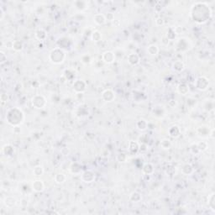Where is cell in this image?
I'll return each instance as SVG.
<instances>
[{"instance_id": "cell-1", "label": "cell", "mask_w": 215, "mask_h": 215, "mask_svg": "<svg viewBox=\"0 0 215 215\" xmlns=\"http://www.w3.org/2000/svg\"><path fill=\"white\" fill-rule=\"evenodd\" d=\"M191 18L197 24H204L211 18L212 10L207 3L197 2L191 8Z\"/></svg>"}, {"instance_id": "cell-2", "label": "cell", "mask_w": 215, "mask_h": 215, "mask_svg": "<svg viewBox=\"0 0 215 215\" xmlns=\"http://www.w3.org/2000/svg\"><path fill=\"white\" fill-rule=\"evenodd\" d=\"M25 116L19 108H11L6 113V121L11 126H19L24 121Z\"/></svg>"}, {"instance_id": "cell-3", "label": "cell", "mask_w": 215, "mask_h": 215, "mask_svg": "<svg viewBox=\"0 0 215 215\" xmlns=\"http://www.w3.org/2000/svg\"><path fill=\"white\" fill-rule=\"evenodd\" d=\"M66 57L65 50L60 48V47H56L53 50H51L49 55V59L50 62H52L53 64L56 65H60L64 62Z\"/></svg>"}, {"instance_id": "cell-4", "label": "cell", "mask_w": 215, "mask_h": 215, "mask_svg": "<svg viewBox=\"0 0 215 215\" xmlns=\"http://www.w3.org/2000/svg\"><path fill=\"white\" fill-rule=\"evenodd\" d=\"M46 98L40 94H36L31 98V104L36 109H42L43 108L46 107Z\"/></svg>"}, {"instance_id": "cell-5", "label": "cell", "mask_w": 215, "mask_h": 215, "mask_svg": "<svg viewBox=\"0 0 215 215\" xmlns=\"http://www.w3.org/2000/svg\"><path fill=\"white\" fill-rule=\"evenodd\" d=\"M195 88L199 91H206L208 87H209V80L207 79V77L204 76H200V77H197L195 82Z\"/></svg>"}, {"instance_id": "cell-6", "label": "cell", "mask_w": 215, "mask_h": 215, "mask_svg": "<svg viewBox=\"0 0 215 215\" xmlns=\"http://www.w3.org/2000/svg\"><path fill=\"white\" fill-rule=\"evenodd\" d=\"M72 88L76 93H83L87 90V83L85 81L81 80V79L74 81Z\"/></svg>"}, {"instance_id": "cell-7", "label": "cell", "mask_w": 215, "mask_h": 215, "mask_svg": "<svg viewBox=\"0 0 215 215\" xmlns=\"http://www.w3.org/2000/svg\"><path fill=\"white\" fill-rule=\"evenodd\" d=\"M81 179L85 183H91L92 181H94V180L96 179V175H95V173L93 172L92 171L88 170V171H85V172L82 173Z\"/></svg>"}, {"instance_id": "cell-8", "label": "cell", "mask_w": 215, "mask_h": 215, "mask_svg": "<svg viewBox=\"0 0 215 215\" xmlns=\"http://www.w3.org/2000/svg\"><path fill=\"white\" fill-rule=\"evenodd\" d=\"M116 94L114 90L108 88L105 89L104 92H102V98L104 101L107 102V103H111L115 99Z\"/></svg>"}, {"instance_id": "cell-9", "label": "cell", "mask_w": 215, "mask_h": 215, "mask_svg": "<svg viewBox=\"0 0 215 215\" xmlns=\"http://www.w3.org/2000/svg\"><path fill=\"white\" fill-rule=\"evenodd\" d=\"M102 59L106 64H112L115 62L116 56L114 52H113L111 50H107L104 51L102 55Z\"/></svg>"}, {"instance_id": "cell-10", "label": "cell", "mask_w": 215, "mask_h": 215, "mask_svg": "<svg viewBox=\"0 0 215 215\" xmlns=\"http://www.w3.org/2000/svg\"><path fill=\"white\" fill-rule=\"evenodd\" d=\"M140 144L138 141H134V140L130 141L128 145V150L130 155H136L140 151Z\"/></svg>"}, {"instance_id": "cell-11", "label": "cell", "mask_w": 215, "mask_h": 215, "mask_svg": "<svg viewBox=\"0 0 215 215\" xmlns=\"http://www.w3.org/2000/svg\"><path fill=\"white\" fill-rule=\"evenodd\" d=\"M128 62L129 64L131 66H137L140 62V56H139L138 54L136 53H131L128 56Z\"/></svg>"}, {"instance_id": "cell-12", "label": "cell", "mask_w": 215, "mask_h": 215, "mask_svg": "<svg viewBox=\"0 0 215 215\" xmlns=\"http://www.w3.org/2000/svg\"><path fill=\"white\" fill-rule=\"evenodd\" d=\"M32 189L35 192H42L45 190V184L41 180H35L32 183Z\"/></svg>"}, {"instance_id": "cell-13", "label": "cell", "mask_w": 215, "mask_h": 215, "mask_svg": "<svg viewBox=\"0 0 215 215\" xmlns=\"http://www.w3.org/2000/svg\"><path fill=\"white\" fill-rule=\"evenodd\" d=\"M4 206L8 208H13L15 207L17 204V200L13 196H7L4 200Z\"/></svg>"}, {"instance_id": "cell-14", "label": "cell", "mask_w": 215, "mask_h": 215, "mask_svg": "<svg viewBox=\"0 0 215 215\" xmlns=\"http://www.w3.org/2000/svg\"><path fill=\"white\" fill-rule=\"evenodd\" d=\"M168 134L172 138H178L181 134L180 127L177 126V125H172V127H170L169 130H168Z\"/></svg>"}, {"instance_id": "cell-15", "label": "cell", "mask_w": 215, "mask_h": 215, "mask_svg": "<svg viewBox=\"0 0 215 215\" xmlns=\"http://www.w3.org/2000/svg\"><path fill=\"white\" fill-rule=\"evenodd\" d=\"M2 152H3V154H4L5 156L11 157L12 156L14 155V147L12 146V145L6 144V145H4V146H3Z\"/></svg>"}, {"instance_id": "cell-16", "label": "cell", "mask_w": 215, "mask_h": 215, "mask_svg": "<svg viewBox=\"0 0 215 215\" xmlns=\"http://www.w3.org/2000/svg\"><path fill=\"white\" fill-rule=\"evenodd\" d=\"M142 172L146 175V176H150L155 172V168H154L153 164H151L150 162L145 163L142 166Z\"/></svg>"}, {"instance_id": "cell-17", "label": "cell", "mask_w": 215, "mask_h": 215, "mask_svg": "<svg viewBox=\"0 0 215 215\" xmlns=\"http://www.w3.org/2000/svg\"><path fill=\"white\" fill-rule=\"evenodd\" d=\"M177 90L181 95H187L189 92V86L186 82H181L177 86Z\"/></svg>"}, {"instance_id": "cell-18", "label": "cell", "mask_w": 215, "mask_h": 215, "mask_svg": "<svg viewBox=\"0 0 215 215\" xmlns=\"http://www.w3.org/2000/svg\"><path fill=\"white\" fill-rule=\"evenodd\" d=\"M35 38L37 39L38 40H40V41H44V40H46V39H47V32H46L44 29H42V28H40V29H38L37 30L35 31Z\"/></svg>"}, {"instance_id": "cell-19", "label": "cell", "mask_w": 215, "mask_h": 215, "mask_svg": "<svg viewBox=\"0 0 215 215\" xmlns=\"http://www.w3.org/2000/svg\"><path fill=\"white\" fill-rule=\"evenodd\" d=\"M93 21L98 25H104L107 22L105 15L104 14H96L95 15L93 16Z\"/></svg>"}, {"instance_id": "cell-20", "label": "cell", "mask_w": 215, "mask_h": 215, "mask_svg": "<svg viewBox=\"0 0 215 215\" xmlns=\"http://www.w3.org/2000/svg\"><path fill=\"white\" fill-rule=\"evenodd\" d=\"M181 172L182 174H184L186 176H190L192 175V173L194 172V168L191 164L189 163H187V164H184L183 166L181 167Z\"/></svg>"}, {"instance_id": "cell-21", "label": "cell", "mask_w": 215, "mask_h": 215, "mask_svg": "<svg viewBox=\"0 0 215 215\" xmlns=\"http://www.w3.org/2000/svg\"><path fill=\"white\" fill-rule=\"evenodd\" d=\"M70 172L72 173L74 175H77L82 172V166L79 163L77 162H73L72 165H70Z\"/></svg>"}, {"instance_id": "cell-22", "label": "cell", "mask_w": 215, "mask_h": 215, "mask_svg": "<svg viewBox=\"0 0 215 215\" xmlns=\"http://www.w3.org/2000/svg\"><path fill=\"white\" fill-rule=\"evenodd\" d=\"M172 69L177 72H181L185 69V64L181 61H176L172 63Z\"/></svg>"}, {"instance_id": "cell-23", "label": "cell", "mask_w": 215, "mask_h": 215, "mask_svg": "<svg viewBox=\"0 0 215 215\" xmlns=\"http://www.w3.org/2000/svg\"><path fill=\"white\" fill-rule=\"evenodd\" d=\"M147 52L150 56H155L159 53V47L157 45H155V44H151L150 46L147 47Z\"/></svg>"}, {"instance_id": "cell-24", "label": "cell", "mask_w": 215, "mask_h": 215, "mask_svg": "<svg viewBox=\"0 0 215 215\" xmlns=\"http://www.w3.org/2000/svg\"><path fill=\"white\" fill-rule=\"evenodd\" d=\"M130 200L132 203H140L142 200V196L140 192H133L130 195Z\"/></svg>"}, {"instance_id": "cell-25", "label": "cell", "mask_w": 215, "mask_h": 215, "mask_svg": "<svg viewBox=\"0 0 215 215\" xmlns=\"http://www.w3.org/2000/svg\"><path fill=\"white\" fill-rule=\"evenodd\" d=\"M148 124L149 123L145 119H140L136 123V127L139 130L145 131L148 129Z\"/></svg>"}, {"instance_id": "cell-26", "label": "cell", "mask_w": 215, "mask_h": 215, "mask_svg": "<svg viewBox=\"0 0 215 215\" xmlns=\"http://www.w3.org/2000/svg\"><path fill=\"white\" fill-rule=\"evenodd\" d=\"M54 180H55V182L56 184H63L66 181V176L65 174H63V173H58V174H56L55 176Z\"/></svg>"}, {"instance_id": "cell-27", "label": "cell", "mask_w": 215, "mask_h": 215, "mask_svg": "<svg viewBox=\"0 0 215 215\" xmlns=\"http://www.w3.org/2000/svg\"><path fill=\"white\" fill-rule=\"evenodd\" d=\"M197 133L198 134L199 136H202V137H207L209 136V133H210V130L207 129V127H199L197 129Z\"/></svg>"}, {"instance_id": "cell-28", "label": "cell", "mask_w": 215, "mask_h": 215, "mask_svg": "<svg viewBox=\"0 0 215 215\" xmlns=\"http://www.w3.org/2000/svg\"><path fill=\"white\" fill-rule=\"evenodd\" d=\"M207 205L209 208L211 209L213 212H215V194L214 192L211 193L208 198H207Z\"/></svg>"}, {"instance_id": "cell-29", "label": "cell", "mask_w": 215, "mask_h": 215, "mask_svg": "<svg viewBox=\"0 0 215 215\" xmlns=\"http://www.w3.org/2000/svg\"><path fill=\"white\" fill-rule=\"evenodd\" d=\"M74 4H75L76 8H77L78 10H81V11L85 10V9H87V8H88V2H86V1H76V2L74 3Z\"/></svg>"}, {"instance_id": "cell-30", "label": "cell", "mask_w": 215, "mask_h": 215, "mask_svg": "<svg viewBox=\"0 0 215 215\" xmlns=\"http://www.w3.org/2000/svg\"><path fill=\"white\" fill-rule=\"evenodd\" d=\"M12 49L14 50V51H21L24 49V45L23 43L21 42L20 40H14L13 41V45H12Z\"/></svg>"}, {"instance_id": "cell-31", "label": "cell", "mask_w": 215, "mask_h": 215, "mask_svg": "<svg viewBox=\"0 0 215 215\" xmlns=\"http://www.w3.org/2000/svg\"><path fill=\"white\" fill-rule=\"evenodd\" d=\"M153 115L156 118H162L165 115V110L161 107H156L153 109Z\"/></svg>"}, {"instance_id": "cell-32", "label": "cell", "mask_w": 215, "mask_h": 215, "mask_svg": "<svg viewBox=\"0 0 215 215\" xmlns=\"http://www.w3.org/2000/svg\"><path fill=\"white\" fill-rule=\"evenodd\" d=\"M161 147L163 150H169L170 148L172 147V141L170 140L169 139H163L161 140Z\"/></svg>"}, {"instance_id": "cell-33", "label": "cell", "mask_w": 215, "mask_h": 215, "mask_svg": "<svg viewBox=\"0 0 215 215\" xmlns=\"http://www.w3.org/2000/svg\"><path fill=\"white\" fill-rule=\"evenodd\" d=\"M91 39H92V41L94 42H98L102 40V34L101 32L98 30H94L91 34Z\"/></svg>"}, {"instance_id": "cell-34", "label": "cell", "mask_w": 215, "mask_h": 215, "mask_svg": "<svg viewBox=\"0 0 215 215\" xmlns=\"http://www.w3.org/2000/svg\"><path fill=\"white\" fill-rule=\"evenodd\" d=\"M197 149L199 150V152H204L205 150H207L208 148V144L207 141H199L196 144Z\"/></svg>"}, {"instance_id": "cell-35", "label": "cell", "mask_w": 215, "mask_h": 215, "mask_svg": "<svg viewBox=\"0 0 215 215\" xmlns=\"http://www.w3.org/2000/svg\"><path fill=\"white\" fill-rule=\"evenodd\" d=\"M33 173L36 177L42 176L43 174H44V168H43V166L40 165H35V167H34V169H33Z\"/></svg>"}, {"instance_id": "cell-36", "label": "cell", "mask_w": 215, "mask_h": 215, "mask_svg": "<svg viewBox=\"0 0 215 215\" xmlns=\"http://www.w3.org/2000/svg\"><path fill=\"white\" fill-rule=\"evenodd\" d=\"M72 71V69H66L64 72V77H66V80H72L75 77V71H73L71 73V72Z\"/></svg>"}, {"instance_id": "cell-37", "label": "cell", "mask_w": 215, "mask_h": 215, "mask_svg": "<svg viewBox=\"0 0 215 215\" xmlns=\"http://www.w3.org/2000/svg\"><path fill=\"white\" fill-rule=\"evenodd\" d=\"M117 161L120 163H124L128 161V156L125 153H119L117 156Z\"/></svg>"}, {"instance_id": "cell-38", "label": "cell", "mask_w": 215, "mask_h": 215, "mask_svg": "<svg viewBox=\"0 0 215 215\" xmlns=\"http://www.w3.org/2000/svg\"><path fill=\"white\" fill-rule=\"evenodd\" d=\"M0 101H1V106L4 107L5 104H7L8 101V97L6 93H2L0 96Z\"/></svg>"}, {"instance_id": "cell-39", "label": "cell", "mask_w": 215, "mask_h": 215, "mask_svg": "<svg viewBox=\"0 0 215 215\" xmlns=\"http://www.w3.org/2000/svg\"><path fill=\"white\" fill-rule=\"evenodd\" d=\"M81 62H82V63H84V64L90 63V62H91V56H89L88 54H84L81 57Z\"/></svg>"}, {"instance_id": "cell-40", "label": "cell", "mask_w": 215, "mask_h": 215, "mask_svg": "<svg viewBox=\"0 0 215 215\" xmlns=\"http://www.w3.org/2000/svg\"><path fill=\"white\" fill-rule=\"evenodd\" d=\"M171 35H172V37L173 40L176 38V31H175V30L173 28H170L168 31H167V38H168V40L171 39Z\"/></svg>"}, {"instance_id": "cell-41", "label": "cell", "mask_w": 215, "mask_h": 215, "mask_svg": "<svg viewBox=\"0 0 215 215\" xmlns=\"http://www.w3.org/2000/svg\"><path fill=\"white\" fill-rule=\"evenodd\" d=\"M6 61H7V56H6V54L4 53L3 50H1L0 51V63L4 64Z\"/></svg>"}, {"instance_id": "cell-42", "label": "cell", "mask_w": 215, "mask_h": 215, "mask_svg": "<svg viewBox=\"0 0 215 215\" xmlns=\"http://www.w3.org/2000/svg\"><path fill=\"white\" fill-rule=\"evenodd\" d=\"M155 22H156V24L157 26H162V25H164V24H165L164 19L161 18V17H158L157 19H156Z\"/></svg>"}, {"instance_id": "cell-43", "label": "cell", "mask_w": 215, "mask_h": 215, "mask_svg": "<svg viewBox=\"0 0 215 215\" xmlns=\"http://www.w3.org/2000/svg\"><path fill=\"white\" fill-rule=\"evenodd\" d=\"M107 21H114V15L113 13H108L107 14H104Z\"/></svg>"}, {"instance_id": "cell-44", "label": "cell", "mask_w": 215, "mask_h": 215, "mask_svg": "<svg viewBox=\"0 0 215 215\" xmlns=\"http://www.w3.org/2000/svg\"><path fill=\"white\" fill-rule=\"evenodd\" d=\"M190 150H191V151H192V153H193V154L200 153L199 150H198V149H197V147L196 144H193V145H192V146H191V147H190Z\"/></svg>"}, {"instance_id": "cell-45", "label": "cell", "mask_w": 215, "mask_h": 215, "mask_svg": "<svg viewBox=\"0 0 215 215\" xmlns=\"http://www.w3.org/2000/svg\"><path fill=\"white\" fill-rule=\"evenodd\" d=\"M207 106L205 105V109L207 108V107H209L208 108V111H211V110H213V107H214V104H213V101H208L207 103Z\"/></svg>"}, {"instance_id": "cell-46", "label": "cell", "mask_w": 215, "mask_h": 215, "mask_svg": "<svg viewBox=\"0 0 215 215\" xmlns=\"http://www.w3.org/2000/svg\"><path fill=\"white\" fill-rule=\"evenodd\" d=\"M13 132L15 134H19L20 132H21V128H20V125L19 126H14L13 127Z\"/></svg>"}, {"instance_id": "cell-47", "label": "cell", "mask_w": 215, "mask_h": 215, "mask_svg": "<svg viewBox=\"0 0 215 215\" xmlns=\"http://www.w3.org/2000/svg\"><path fill=\"white\" fill-rule=\"evenodd\" d=\"M140 151H146L147 150V144L146 143H141L140 146Z\"/></svg>"}, {"instance_id": "cell-48", "label": "cell", "mask_w": 215, "mask_h": 215, "mask_svg": "<svg viewBox=\"0 0 215 215\" xmlns=\"http://www.w3.org/2000/svg\"><path fill=\"white\" fill-rule=\"evenodd\" d=\"M0 14H1V16H0V20L2 21V20L4 19V15H5L4 9H3V8H2V7H0Z\"/></svg>"}]
</instances>
